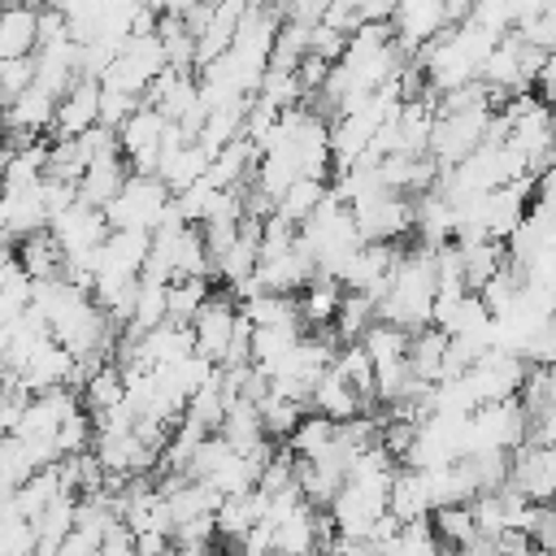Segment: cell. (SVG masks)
<instances>
[{
	"label": "cell",
	"instance_id": "1",
	"mask_svg": "<svg viewBox=\"0 0 556 556\" xmlns=\"http://www.w3.org/2000/svg\"><path fill=\"white\" fill-rule=\"evenodd\" d=\"M348 213L356 222L361 243H395V239L413 235V200L382 182L374 191H365L361 200H352Z\"/></svg>",
	"mask_w": 556,
	"mask_h": 556
},
{
	"label": "cell",
	"instance_id": "2",
	"mask_svg": "<svg viewBox=\"0 0 556 556\" xmlns=\"http://www.w3.org/2000/svg\"><path fill=\"white\" fill-rule=\"evenodd\" d=\"M169 204V187L156 174H126L122 191L104 204L109 230H152L161 222V208Z\"/></svg>",
	"mask_w": 556,
	"mask_h": 556
},
{
	"label": "cell",
	"instance_id": "3",
	"mask_svg": "<svg viewBox=\"0 0 556 556\" xmlns=\"http://www.w3.org/2000/svg\"><path fill=\"white\" fill-rule=\"evenodd\" d=\"M486 122H491V109L439 113V117H434V130H430V143H426V152H430L439 165H456V161H465L473 148H482Z\"/></svg>",
	"mask_w": 556,
	"mask_h": 556
},
{
	"label": "cell",
	"instance_id": "4",
	"mask_svg": "<svg viewBox=\"0 0 556 556\" xmlns=\"http://www.w3.org/2000/svg\"><path fill=\"white\" fill-rule=\"evenodd\" d=\"M387 26H391V39L400 43V52L413 56L426 39H434V35H443L452 26L447 0H395Z\"/></svg>",
	"mask_w": 556,
	"mask_h": 556
},
{
	"label": "cell",
	"instance_id": "5",
	"mask_svg": "<svg viewBox=\"0 0 556 556\" xmlns=\"http://www.w3.org/2000/svg\"><path fill=\"white\" fill-rule=\"evenodd\" d=\"M48 230H52V239L61 243V252L74 256V252H87V248H100V243H104L109 217H104V208H91V204L74 200L65 213H56V217L48 222Z\"/></svg>",
	"mask_w": 556,
	"mask_h": 556
},
{
	"label": "cell",
	"instance_id": "6",
	"mask_svg": "<svg viewBox=\"0 0 556 556\" xmlns=\"http://www.w3.org/2000/svg\"><path fill=\"white\" fill-rule=\"evenodd\" d=\"M100 126V78L78 74L74 87L56 100V117H52V135L56 139H74L83 130Z\"/></svg>",
	"mask_w": 556,
	"mask_h": 556
},
{
	"label": "cell",
	"instance_id": "7",
	"mask_svg": "<svg viewBox=\"0 0 556 556\" xmlns=\"http://www.w3.org/2000/svg\"><path fill=\"white\" fill-rule=\"evenodd\" d=\"M235 300L230 295H208L204 308L191 317V339H195V352L208 356L213 365L226 356L230 348V334H235Z\"/></svg>",
	"mask_w": 556,
	"mask_h": 556
},
{
	"label": "cell",
	"instance_id": "8",
	"mask_svg": "<svg viewBox=\"0 0 556 556\" xmlns=\"http://www.w3.org/2000/svg\"><path fill=\"white\" fill-rule=\"evenodd\" d=\"M17 378L26 382V391L70 387V378H74V352L48 334V339H39V343H35V352L26 356V365L17 369Z\"/></svg>",
	"mask_w": 556,
	"mask_h": 556
},
{
	"label": "cell",
	"instance_id": "9",
	"mask_svg": "<svg viewBox=\"0 0 556 556\" xmlns=\"http://www.w3.org/2000/svg\"><path fill=\"white\" fill-rule=\"evenodd\" d=\"M0 230L9 239H26L35 230H48V208L35 187H0Z\"/></svg>",
	"mask_w": 556,
	"mask_h": 556
},
{
	"label": "cell",
	"instance_id": "10",
	"mask_svg": "<svg viewBox=\"0 0 556 556\" xmlns=\"http://www.w3.org/2000/svg\"><path fill=\"white\" fill-rule=\"evenodd\" d=\"M148 243H152V230H109L104 243H100V269H113V274H130L139 278L143 261H148ZM96 269V274H100Z\"/></svg>",
	"mask_w": 556,
	"mask_h": 556
},
{
	"label": "cell",
	"instance_id": "11",
	"mask_svg": "<svg viewBox=\"0 0 556 556\" xmlns=\"http://www.w3.org/2000/svg\"><path fill=\"white\" fill-rule=\"evenodd\" d=\"M126 174H130V169H126V156H122V152L91 161V165L83 169V178H78V200L91 204V208H104V204L122 191Z\"/></svg>",
	"mask_w": 556,
	"mask_h": 556
},
{
	"label": "cell",
	"instance_id": "12",
	"mask_svg": "<svg viewBox=\"0 0 556 556\" xmlns=\"http://www.w3.org/2000/svg\"><path fill=\"white\" fill-rule=\"evenodd\" d=\"M387 513H395L400 521H421V517H430V491H426L421 469L400 465V469L391 473V486H387Z\"/></svg>",
	"mask_w": 556,
	"mask_h": 556
},
{
	"label": "cell",
	"instance_id": "13",
	"mask_svg": "<svg viewBox=\"0 0 556 556\" xmlns=\"http://www.w3.org/2000/svg\"><path fill=\"white\" fill-rule=\"evenodd\" d=\"M39 35V4H4L0 9V61L30 56Z\"/></svg>",
	"mask_w": 556,
	"mask_h": 556
},
{
	"label": "cell",
	"instance_id": "14",
	"mask_svg": "<svg viewBox=\"0 0 556 556\" xmlns=\"http://www.w3.org/2000/svg\"><path fill=\"white\" fill-rule=\"evenodd\" d=\"M17 265L35 278V282H48V278H61L65 274V252L61 243L52 239V230H35L26 239H17Z\"/></svg>",
	"mask_w": 556,
	"mask_h": 556
},
{
	"label": "cell",
	"instance_id": "15",
	"mask_svg": "<svg viewBox=\"0 0 556 556\" xmlns=\"http://www.w3.org/2000/svg\"><path fill=\"white\" fill-rule=\"evenodd\" d=\"M330 369L361 395V408L369 413L374 408V361H369V352L361 348V339H352V343H343L339 352H334V361H330Z\"/></svg>",
	"mask_w": 556,
	"mask_h": 556
},
{
	"label": "cell",
	"instance_id": "16",
	"mask_svg": "<svg viewBox=\"0 0 556 556\" xmlns=\"http://www.w3.org/2000/svg\"><path fill=\"white\" fill-rule=\"evenodd\" d=\"M308 408L321 413V417H330V421H348V417L365 413V408H361V395H356L334 369H326V374L317 378V387H313V395H308Z\"/></svg>",
	"mask_w": 556,
	"mask_h": 556
},
{
	"label": "cell",
	"instance_id": "17",
	"mask_svg": "<svg viewBox=\"0 0 556 556\" xmlns=\"http://www.w3.org/2000/svg\"><path fill=\"white\" fill-rule=\"evenodd\" d=\"M217 434H222L235 452H248V447H256L261 439H269L265 426H261V408H256V400H243V395L226 404V417H222Z\"/></svg>",
	"mask_w": 556,
	"mask_h": 556
},
{
	"label": "cell",
	"instance_id": "18",
	"mask_svg": "<svg viewBox=\"0 0 556 556\" xmlns=\"http://www.w3.org/2000/svg\"><path fill=\"white\" fill-rule=\"evenodd\" d=\"M161 130H165V117L152 109V104H139L122 126H117V143H122V156H143V152H156L161 143Z\"/></svg>",
	"mask_w": 556,
	"mask_h": 556
},
{
	"label": "cell",
	"instance_id": "19",
	"mask_svg": "<svg viewBox=\"0 0 556 556\" xmlns=\"http://www.w3.org/2000/svg\"><path fill=\"white\" fill-rule=\"evenodd\" d=\"M443 352H447V330L421 326V330L408 334V369L417 374V382H439V374H443Z\"/></svg>",
	"mask_w": 556,
	"mask_h": 556
},
{
	"label": "cell",
	"instance_id": "20",
	"mask_svg": "<svg viewBox=\"0 0 556 556\" xmlns=\"http://www.w3.org/2000/svg\"><path fill=\"white\" fill-rule=\"evenodd\" d=\"M313 517H317V508H313L308 500H300L287 517H278V521H274V552H278V556L317 552V547H313Z\"/></svg>",
	"mask_w": 556,
	"mask_h": 556
},
{
	"label": "cell",
	"instance_id": "21",
	"mask_svg": "<svg viewBox=\"0 0 556 556\" xmlns=\"http://www.w3.org/2000/svg\"><path fill=\"white\" fill-rule=\"evenodd\" d=\"M456 248H460V278H465L469 291H478L508 261V252H504L500 239H478V243H456Z\"/></svg>",
	"mask_w": 556,
	"mask_h": 556
},
{
	"label": "cell",
	"instance_id": "22",
	"mask_svg": "<svg viewBox=\"0 0 556 556\" xmlns=\"http://www.w3.org/2000/svg\"><path fill=\"white\" fill-rule=\"evenodd\" d=\"M334 426H339V421H330V417H321V413H304L300 426L287 434V452H291V456H304V460L326 456V452L334 447Z\"/></svg>",
	"mask_w": 556,
	"mask_h": 556
},
{
	"label": "cell",
	"instance_id": "23",
	"mask_svg": "<svg viewBox=\"0 0 556 556\" xmlns=\"http://www.w3.org/2000/svg\"><path fill=\"white\" fill-rule=\"evenodd\" d=\"M213 291H208V278H169L165 282V321H182V326H191V317L204 308V300H208Z\"/></svg>",
	"mask_w": 556,
	"mask_h": 556
},
{
	"label": "cell",
	"instance_id": "24",
	"mask_svg": "<svg viewBox=\"0 0 556 556\" xmlns=\"http://www.w3.org/2000/svg\"><path fill=\"white\" fill-rule=\"evenodd\" d=\"M339 300H343V282L326 278V274H313V282L304 287V300H300V321L330 326L334 313H339Z\"/></svg>",
	"mask_w": 556,
	"mask_h": 556
},
{
	"label": "cell",
	"instance_id": "25",
	"mask_svg": "<svg viewBox=\"0 0 556 556\" xmlns=\"http://www.w3.org/2000/svg\"><path fill=\"white\" fill-rule=\"evenodd\" d=\"M361 348L369 352L374 365L400 361V356H408V330H404V326H391V321H382V317H374V321L365 326V334H361Z\"/></svg>",
	"mask_w": 556,
	"mask_h": 556
},
{
	"label": "cell",
	"instance_id": "26",
	"mask_svg": "<svg viewBox=\"0 0 556 556\" xmlns=\"http://www.w3.org/2000/svg\"><path fill=\"white\" fill-rule=\"evenodd\" d=\"M222 417H226V395H222V382H217V374L187 400V408H182V421H191L195 430H204V434H213L217 426H222Z\"/></svg>",
	"mask_w": 556,
	"mask_h": 556
},
{
	"label": "cell",
	"instance_id": "27",
	"mask_svg": "<svg viewBox=\"0 0 556 556\" xmlns=\"http://www.w3.org/2000/svg\"><path fill=\"white\" fill-rule=\"evenodd\" d=\"M326 191H330V187H326V178H308V174H300V178L278 195V213H282L287 222H295V226H300V222H304V217L326 200Z\"/></svg>",
	"mask_w": 556,
	"mask_h": 556
},
{
	"label": "cell",
	"instance_id": "28",
	"mask_svg": "<svg viewBox=\"0 0 556 556\" xmlns=\"http://www.w3.org/2000/svg\"><path fill=\"white\" fill-rule=\"evenodd\" d=\"M374 317H378V300H374V295H365V291H343L339 313H334V330H339L343 343H352V339L365 334V326H369Z\"/></svg>",
	"mask_w": 556,
	"mask_h": 556
},
{
	"label": "cell",
	"instance_id": "29",
	"mask_svg": "<svg viewBox=\"0 0 556 556\" xmlns=\"http://www.w3.org/2000/svg\"><path fill=\"white\" fill-rule=\"evenodd\" d=\"M378 556H439V534H434V526L426 517L421 521H404L400 534L378 547Z\"/></svg>",
	"mask_w": 556,
	"mask_h": 556
},
{
	"label": "cell",
	"instance_id": "30",
	"mask_svg": "<svg viewBox=\"0 0 556 556\" xmlns=\"http://www.w3.org/2000/svg\"><path fill=\"white\" fill-rule=\"evenodd\" d=\"M252 326H278V321H300V300L291 295H278V291H261L252 300H243V308Z\"/></svg>",
	"mask_w": 556,
	"mask_h": 556
},
{
	"label": "cell",
	"instance_id": "31",
	"mask_svg": "<svg viewBox=\"0 0 556 556\" xmlns=\"http://www.w3.org/2000/svg\"><path fill=\"white\" fill-rule=\"evenodd\" d=\"M430 526H434L439 543H447V547H460V543H469L478 534L469 504H443V508H434L430 513Z\"/></svg>",
	"mask_w": 556,
	"mask_h": 556
},
{
	"label": "cell",
	"instance_id": "32",
	"mask_svg": "<svg viewBox=\"0 0 556 556\" xmlns=\"http://www.w3.org/2000/svg\"><path fill=\"white\" fill-rule=\"evenodd\" d=\"M256 408H261V426H265V434H269V439H287V434L300 426V417L308 413L304 404L282 400V395H274V391H265Z\"/></svg>",
	"mask_w": 556,
	"mask_h": 556
},
{
	"label": "cell",
	"instance_id": "33",
	"mask_svg": "<svg viewBox=\"0 0 556 556\" xmlns=\"http://www.w3.org/2000/svg\"><path fill=\"white\" fill-rule=\"evenodd\" d=\"M256 100L274 104L278 113H282V109H291V104H300V100H304V91H300L295 70H265V74H261V87H256Z\"/></svg>",
	"mask_w": 556,
	"mask_h": 556
},
{
	"label": "cell",
	"instance_id": "34",
	"mask_svg": "<svg viewBox=\"0 0 556 556\" xmlns=\"http://www.w3.org/2000/svg\"><path fill=\"white\" fill-rule=\"evenodd\" d=\"M122 391H126V382H122V369L113 365V361H104L87 382H83V400L100 413V408H113L117 400H122Z\"/></svg>",
	"mask_w": 556,
	"mask_h": 556
},
{
	"label": "cell",
	"instance_id": "35",
	"mask_svg": "<svg viewBox=\"0 0 556 556\" xmlns=\"http://www.w3.org/2000/svg\"><path fill=\"white\" fill-rule=\"evenodd\" d=\"M96 443V426H91V417L83 413V404L70 413V417H61V426H56V456H74V452H87Z\"/></svg>",
	"mask_w": 556,
	"mask_h": 556
},
{
	"label": "cell",
	"instance_id": "36",
	"mask_svg": "<svg viewBox=\"0 0 556 556\" xmlns=\"http://www.w3.org/2000/svg\"><path fill=\"white\" fill-rule=\"evenodd\" d=\"M30 83H35V52H30V56H9V61H0V104L17 100Z\"/></svg>",
	"mask_w": 556,
	"mask_h": 556
},
{
	"label": "cell",
	"instance_id": "37",
	"mask_svg": "<svg viewBox=\"0 0 556 556\" xmlns=\"http://www.w3.org/2000/svg\"><path fill=\"white\" fill-rule=\"evenodd\" d=\"M139 104H143V100H139V96H130V91H109V87H100V126L117 130V126H122Z\"/></svg>",
	"mask_w": 556,
	"mask_h": 556
},
{
	"label": "cell",
	"instance_id": "38",
	"mask_svg": "<svg viewBox=\"0 0 556 556\" xmlns=\"http://www.w3.org/2000/svg\"><path fill=\"white\" fill-rule=\"evenodd\" d=\"M343 48H348V35H343V30H334V26H326V22H317V26L308 30V52L321 56L326 65L343 61Z\"/></svg>",
	"mask_w": 556,
	"mask_h": 556
},
{
	"label": "cell",
	"instance_id": "39",
	"mask_svg": "<svg viewBox=\"0 0 556 556\" xmlns=\"http://www.w3.org/2000/svg\"><path fill=\"white\" fill-rule=\"evenodd\" d=\"M521 39H526V43H534V48H543V52H552V48H556V0H552L534 22H526V26H521Z\"/></svg>",
	"mask_w": 556,
	"mask_h": 556
},
{
	"label": "cell",
	"instance_id": "40",
	"mask_svg": "<svg viewBox=\"0 0 556 556\" xmlns=\"http://www.w3.org/2000/svg\"><path fill=\"white\" fill-rule=\"evenodd\" d=\"M530 543L552 552L556 547V504H534V517H530Z\"/></svg>",
	"mask_w": 556,
	"mask_h": 556
},
{
	"label": "cell",
	"instance_id": "41",
	"mask_svg": "<svg viewBox=\"0 0 556 556\" xmlns=\"http://www.w3.org/2000/svg\"><path fill=\"white\" fill-rule=\"evenodd\" d=\"M534 200L556 217V165H547V169L534 178Z\"/></svg>",
	"mask_w": 556,
	"mask_h": 556
},
{
	"label": "cell",
	"instance_id": "42",
	"mask_svg": "<svg viewBox=\"0 0 556 556\" xmlns=\"http://www.w3.org/2000/svg\"><path fill=\"white\" fill-rule=\"evenodd\" d=\"M534 83H539L543 91H547V87H556V48L547 52V61H543V70H539V78H534Z\"/></svg>",
	"mask_w": 556,
	"mask_h": 556
},
{
	"label": "cell",
	"instance_id": "43",
	"mask_svg": "<svg viewBox=\"0 0 556 556\" xmlns=\"http://www.w3.org/2000/svg\"><path fill=\"white\" fill-rule=\"evenodd\" d=\"M9 261H13V239L0 230V265H9Z\"/></svg>",
	"mask_w": 556,
	"mask_h": 556
},
{
	"label": "cell",
	"instance_id": "44",
	"mask_svg": "<svg viewBox=\"0 0 556 556\" xmlns=\"http://www.w3.org/2000/svg\"><path fill=\"white\" fill-rule=\"evenodd\" d=\"M552 152H556V126H552Z\"/></svg>",
	"mask_w": 556,
	"mask_h": 556
},
{
	"label": "cell",
	"instance_id": "45",
	"mask_svg": "<svg viewBox=\"0 0 556 556\" xmlns=\"http://www.w3.org/2000/svg\"><path fill=\"white\" fill-rule=\"evenodd\" d=\"M0 9H4V0H0Z\"/></svg>",
	"mask_w": 556,
	"mask_h": 556
},
{
	"label": "cell",
	"instance_id": "46",
	"mask_svg": "<svg viewBox=\"0 0 556 556\" xmlns=\"http://www.w3.org/2000/svg\"><path fill=\"white\" fill-rule=\"evenodd\" d=\"M460 4H469V0H460Z\"/></svg>",
	"mask_w": 556,
	"mask_h": 556
}]
</instances>
